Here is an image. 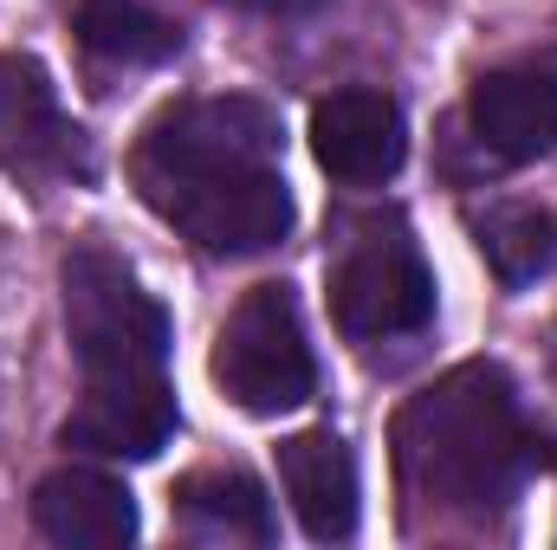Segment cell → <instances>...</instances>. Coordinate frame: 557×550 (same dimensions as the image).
<instances>
[{
	"instance_id": "6da1fadb",
	"label": "cell",
	"mask_w": 557,
	"mask_h": 550,
	"mask_svg": "<svg viewBox=\"0 0 557 550\" xmlns=\"http://www.w3.org/2000/svg\"><path fill=\"white\" fill-rule=\"evenodd\" d=\"M396 466L409 499L434 512H493L525 486L532 434L519 414V389L499 363H460L434 376L396 414Z\"/></svg>"
},
{
	"instance_id": "7a4b0ae2",
	"label": "cell",
	"mask_w": 557,
	"mask_h": 550,
	"mask_svg": "<svg viewBox=\"0 0 557 550\" xmlns=\"http://www.w3.org/2000/svg\"><path fill=\"white\" fill-rule=\"evenodd\" d=\"M253 168H278V117L260 98H182L143 130L137 155H131L143 201L162 221L182 201L234 175H253Z\"/></svg>"
},
{
	"instance_id": "3957f363",
	"label": "cell",
	"mask_w": 557,
	"mask_h": 550,
	"mask_svg": "<svg viewBox=\"0 0 557 550\" xmlns=\"http://www.w3.org/2000/svg\"><path fill=\"white\" fill-rule=\"evenodd\" d=\"M59 285H65V337L85 383L169 370V311L111 247H72Z\"/></svg>"
},
{
	"instance_id": "277c9868",
	"label": "cell",
	"mask_w": 557,
	"mask_h": 550,
	"mask_svg": "<svg viewBox=\"0 0 557 550\" xmlns=\"http://www.w3.org/2000/svg\"><path fill=\"white\" fill-rule=\"evenodd\" d=\"M214 383L247 414H285L298 402H311L318 363H311V343H305L298 298L285 285H253L227 311V324L214 337Z\"/></svg>"
},
{
	"instance_id": "5b68a950",
	"label": "cell",
	"mask_w": 557,
	"mask_h": 550,
	"mask_svg": "<svg viewBox=\"0 0 557 550\" xmlns=\"http://www.w3.org/2000/svg\"><path fill=\"white\" fill-rule=\"evenodd\" d=\"M331 317L350 343L416 337L434 317V273L409 240V227H363L331 266Z\"/></svg>"
},
{
	"instance_id": "8992f818",
	"label": "cell",
	"mask_w": 557,
	"mask_h": 550,
	"mask_svg": "<svg viewBox=\"0 0 557 550\" xmlns=\"http://www.w3.org/2000/svg\"><path fill=\"white\" fill-rule=\"evenodd\" d=\"M0 168L13 182L85 175V130L65 117L52 72L33 52H0Z\"/></svg>"
},
{
	"instance_id": "52a82bcc",
	"label": "cell",
	"mask_w": 557,
	"mask_h": 550,
	"mask_svg": "<svg viewBox=\"0 0 557 550\" xmlns=\"http://www.w3.org/2000/svg\"><path fill=\"white\" fill-rule=\"evenodd\" d=\"M175 440V389L162 376H98L65 414V447L91 460H156Z\"/></svg>"
},
{
	"instance_id": "ba28073f",
	"label": "cell",
	"mask_w": 557,
	"mask_h": 550,
	"mask_svg": "<svg viewBox=\"0 0 557 550\" xmlns=\"http://www.w3.org/2000/svg\"><path fill=\"white\" fill-rule=\"evenodd\" d=\"M467 130L499 162H539L557 149V59H519L467 91Z\"/></svg>"
},
{
	"instance_id": "9c48e42d",
	"label": "cell",
	"mask_w": 557,
	"mask_h": 550,
	"mask_svg": "<svg viewBox=\"0 0 557 550\" xmlns=\"http://www.w3.org/2000/svg\"><path fill=\"white\" fill-rule=\"evenodd\" d=\"M311 155L324 162V175L350 182V188H370V182H389L409 155V130H403V104L389 91H370V85H350V91H331L318 111H311Z\"/></svg>"
},
{
	"instance_id": "30bf717a",
	"label": "cell",
	"mask_w": 557,
	"mask_h": 550,
	"mask_svg": "<svg viewBox=\"0 0 557 550\" xmlns=\"http://www.w3.org/2000/svg\"><path fill=\"white\" fill-rule=\"evenodd\" d=\"M292 188L278 168H253V175H234L195 201H182L169 214V227H182L201 253L214 260H247V253H267L292 234Z\"/></svg>"
},
{
	"instance_id": "8fae6325",
	"label": "cell",
	"mask_w": 557,
	"mask_h": 550,
	"mask_svg": "<svg viewBox=\"0 0 557 550\" xmlns=\"http://www.w3.org/2000/svg\"><path fill=\"white\" fill-rule=\"evenodd\" d=\"M33 532L65 550H117L137 538V499L98 466H59L33 486Z\"/></svg>"
},
{
	"instance_id": "7c38bea8",
	"label": "cell",
	"mask_w": 557,
	"mask_h": 550,
	"mask_svg": "<svg viewBox=\"0 0 557 550\" xmlns=\"http://www.w3.org/2000/svg\"><path fill=\"white\" fill-rule=\"evenodd\" d=\"M278 486L318 545H344L357 532V460L331 427H305L278 440Z\"/></svg>"
},
{
	"instance_id": "4fadbf2b",
	"label": "cell",
	"mask_w": 557,
	"mask_h": 550,
	"mask_svg": "<svg viewBox=\"0 0 557 550\" xmlns=\"http://www.w3.org/2000/svg\"><path fill=\"white\" fill-rule=\"evenodd\" d=\"M175 518L201 545H273V499L240 466H208L175 486Z\"/></svg>"
},
{
	"instance_id": "5bb4252c",
	"label": "cell",
	"mask_w": 557,
	"mask_h": 550,
	"mask_svg": "<svg viewBox=\"0 0 557 550\" xmlns=\"http://www.w3.org/2000/svg\"><path fill=\"white\" fill-rule=\"evenodd\" d=\"M78 39L104 65H162L182 46V26L162 0H78Z\"/></svg>"
},
{
	"instance_id": "9a60e30c",
	"label": "cell",
	"mask_w": 557,
	"mask_h": 550,
	"mask_svg": "<svg viewBox=\"0 0 557 550\" xmlns=\"http://www.w3.org/2000/svg\"><path fill=\"white\" fill-rule=\"evenodd\" d=\"M473 234H480V253H486V266L499 273V285H532V278H545L557 266V214L545 208H532V201H499V208H486L480 221H473Z\"/></svg>"
},
{
	"instance_id": "2e32d148",
	"label": "cell",
	"mask_w": 557,
	"mask_h": 550,
	"mask_svg": "<svg viewBox=\"0 0 557 550\" xmlns=\"http://www.w3.org/2000/svg\"><path fill=\"white\" fill-rule=\"evenodd\" d=\"M234 13H253V20H305V13H318V7H331V0H227Z\"/></svg>"
}]
</instances>
